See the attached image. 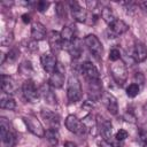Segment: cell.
Wrapping results in <instances>:
<instances>
[{"label":"cell","mask_w":147,"mask_h":147,"mask_svg":"<svg viewBox=\"0 0 147 147\" xmlns=\"http://www.w3.org/2000/svg\"><path fill=\"white\" fill-rule=\"evenodd\" d=\"M64 123H65L67 129H68L70 132L75 133V134L82 136V134H85V133L87 132V130H86V127L84 126L83 122H82L80 119H78L75 115H68Z\"/></svg>","instance_id":"52a82bcc"},{"label":"cell","mask_w":147,"mask_h":147,"mask_svg":"<svg viewBox=\"0 0 147 147\" xmlns=\"http://www.w3.org/2000/svg\"><path fill=\"white\" fill-rule=\"evenodd\" d=\"M23 121H24V123H25L28 130H29L32 134H34V136H37V137H39V138H44V137H45V132H46V131H45L42 124L40 123V121H39L36 116H33V115L24 116V117H23Z\"/></svg>","instance_id":"277c9868"},{"label":"cell","mask_w":147,"mask_h":147,"mask_svg":"<svg viewBox=\"0 0 147 147\" xmlns=\"http://www.w3.org/2000/svg\"><path fill=\"white\" fill-rule=\"evenodd\" d=\"M86 5H87L88 9L93 11V10L95 9V7L99 5V2H95V1H86Z\"/></svg>","instance_id":"60d3db41"},{"label":"cell","mask_w":147,"mask_h":147,"mask_svg":"<svg viewBox=\"0 0 147 147\" xmlns=\"http://www.w3.org/2000/svg\"><path fill=\"white\" fill-rule=\"evenodd\" d=\"M17 55H18V51L16 48H11L9 52H8V55H7V60L13 62L17 59Z\"/></svg>","instance_id":"e575fe53"},{"label":"cell","mask_w":147,"mask_h":147,"mask_svg":"<svg viewBox=\"0 0 147 147\" xmlns=\"http://www.w3.org/2000/svg\"><path fill=\"white\" fill-rule=\"evenodd\" d=\"M82 85L76 75H71L68 79V86H67V96L70 102H77L82 98Z\"/></svg>","instance_id":"7a4b0ae2"},{"label":"cell","mask_w":147,"mask_h":147,"mask_svg":"<svg viewBox=\"0 0 147 147\" xmlns=\"http://www.w3.org/2000/svg\"><path fill=\"white\" fill-rule=\"evenodd\" d=\"M80 70L84 74L85 78L87 82H95V80H100L99 78V71L96 69V67L88 62V61H85L82 63V67H80Z\"/></svg>","instance_id":"8fae6325"},{"label":"cell","mask_w":147,"mask_h":147,"mask_svg":"<svg viewBox=\"0 0 147 147\" xmlns=\"http://www.w3.org/2000/svg\"><path fill=\"white\" fill-rule=\"evenodd\" d=\"M146 108H147V105H146Z\"/></svg>","instance_id":"bcb514c9"},{"label":"cell","mask_w":147,"mask_h":147,"mask_svg":"<svg viewBox=\"0 0 147 147\" xmlns=\"http://www.w3.org/2000/svg\"><path fill=\"white\" fill-rule=\"evenodd\" d=\"M101 17H102V20H103L108 25L113 24V23L116 21L115 14H114L113 9L109 8V7H103V8L101 9Z\"/></svg>","instance_id":"484cf974"},{"label":"cell","mask_w":147,"mask_h":147,"mask_svg":"<svg viewBox=\"0 0 147 147\" xmlns=\"http://www.w3.org/2000/svg\"><path fill=\"white\" fill-rule=\"evenodd\" d=\"M48 84L54 88H61L64 84V69L61 65V63L57 62L56 70L51 75Z\"/></svg>","instance_id":"9c48e42d"},{"label":"cell","mask_w":147,"mask_h":147,"mask_svg":"<svg viewBox=\"0 0 147 147\" xmlns=\"http://www.w3.org/2000/svg\"><path fill=\"white\" fill-rule=\"evenodd\" d=\"M115 138H116V140H118V141H123L125 138H127V132H126L125 130H123V129H119V130L116 132Z\"/></svg>","instance_id":"836d02e7"},{"label":"cell","mask_w":147,"mask_h":147,"mask_svg":"<svg viewBox=\"0 0 147 147\" xmlns=\"http://www.w3.org/2000/svg\"><path fill=\"white\" fill-rule=\"evenodd\" d=\"M13 41V33L7 31V32H2L1 37H0V44L2 46H8L10 42Z\"/></svg>","instance_id":"f546056e"},{"label":"cell","mask_w":147,"mask_h":147,"mask_svg":"<svg viewBox=\"0 0 147 147\" xmlns=\"http://www.w3.org/2000/svg\"><path fill=\"white\" fill-rule=\"evenodd\" d=\"M99 147H117L115 144H113L110 140H106V139H102L98 142Z\"/></svg>","instance_id":"8d00e7d4"},{"label":"cell","mask_w":147,"mask_h":147,"mask_svg":"<svg viewBox=\"0 0 147 147\" xmlns=\"http://www.w3.org/2000/svg\"><path fill=\"white\" fill-rule=\"evenodd\" d=\"M134 79L137 80V82H136V84L138 83L139 85H142V83H144V76H142L140 72H137V74H136V76H134Z\"/></svg>","instance_id":"ab89813d"},{"label":"cell","mask_w":147,"mask_h":147,"mask_svg":"<svg viewBox=\"0 0 147 147\" xmlns=\"http://www.w3.org/2000/svg\"><path fill=\"white\" fill-rule=\"evenodd\" d=\"M0 55H1V62H0V63H1V64H3V62H5V56H6V55H5L3 53H1Z\"/></svg>","instance_id":"f6af8a7d"},{"label":"cell","mask_w":147,"mask_h":147,"mask_svg":"<svg viewBox=\"0 0 147 147\" xmlns=\"http://www.w3.org/2000/svg\"><path fill=\"white\" fill-rule=\"evenodd\" d=\"M22 21H23V23H25V24L30 23V22H31V16H30L29 14H23V15H22Z\"/></svg>","instance_id":"b9f144b4"},{"label":"cell","mask_w":147,"mask_h":147,"mask_svg":"<svg viewBox=\"0 0 147 147\" xmlns=\"http://www.w3.org/2000/svg\"><path fill=\"white\" fill-rule=\"evenodd\" d=\"M41 116L47 121V123L49 124V129H54V130H57L59 126H60V116L51 110H47V109H44L41 111Z\"/></svg>","instance_id":"ffe728a7"},{"label":"cell","mask_w":147,"mask_h":147,"mask_svg":"<svg viewBox=\"0 0 147 147\" xmlns=\"http://www.w3.org/2000/svg\"><path fill=\"white\" fill-rule=\"evenodd\" d=\"M60 33H61V38H62L63 42H70L74 39L77 38L76 37V26L75 25L64 26Z\"/></svg>","instance_id":"603a6c76"},{"label":"cell","mask_w":147,"mask_h":147,"mask_svg":"<svg viewBox=\"0 0 147 147\" xmlns=\"http://www.w3.org/2000/svg\"><path fill=\"white\" fill-rule=\"evenodd\" d=\"M110 72H111L113 79L118 85H123L126 82V79H127V69H126V65L121 60L113 62V64L110 65Z\"/></svg>","instance_id":"3957f363"},{"label":"cell","mask_w":147,"mask_h":147,"mask_svg":"<svg viewBox=\"0 0 147 147\" xmlns=\"http://www.w3.org/2000/svg\"><path fill=\"white\" fill-rule=\"evenodd\" d=\"M69 7H70V11H71V16L75 21L84 23L87 20V11L86 9H84L78 2L76 1H70L69 2Z\"/></svg>","instance_id":"7c38bea8"},{"label":"cell","mask_w":147,"mask_h":147,"mask_svg":"<svg viewBox=\"0 0 147 147\" xmlns=\"http://www.w3.org/2000/svg\"><path fill=\"white\" fill-rule=\"evenodd\" d=\"M139 6L141 7V9H142L144 11L147 13V1H141V2H139Z\"/></svg>","instance_id":"7bdbcfd3"},{"label":"cell","mask_w":147,"mask_h":147,"mask_svg":"<svg viewBox=\"0 0 147 147\" xmlns=\"http://www.w3.org/2000/svg\"><path fill=\"white\" fill-rule=\"evenodd\" d=\"M82 108H83V109H86L87 111H90V110H92V109H93V103H92V101H90V100H87V101H85V102L83 103V106H82Z\"/></svg>","instance_id":"f35d334b"},{"label":"cell","mask_w":147,"mask_h":147,"mask_svg":"<svg viewBox=\"0 0 147 147\" xmlns=\"http://www.w3.org/2000/svg\"><path fill=\"white\" fill-rule=\"evenodd\" d=\"M109 60L113 61V62L121 60V53H119V51L116 49V48H113V49L109 52Z\"/></svg>","instance_id":"1f68e13d"},{"label":"cell","mask_w":147,"mask_h":147,"mask_svg":"<svg viewBox=\"0 0 147 147\" xmlns=\"http://www.w3.org/2000/svg\"><path fill=\"white\" fill-rule=\"evenodd\" d=\"M84 44L87 47V49L90 51V53L95 59L101 57V55H102V45H101L100 40L98 39V37L95 34H87L84 39Z\"/></svg>","instance_id":"8992f818"},{"label":"cell","mask_w":147,"mask_h":147,"mask_svg":"<svg viewBox=\"0 0 147 147\" xmlns=\"http://www.w3.org/2000/svg\"><path fill=\"white\" fill-rule=\"evenodd\" d=\"M26 47H28V49H29L30 52H36V51H38V44H37V41L33 40V39H32L31 41H28Z\"/></svg>","instance_id":"74e56055"},{"label":"cell","mask_w":147,"mask_h":147,"mask_svg":"<svg viewBox=\"0 0 147 147\" xmlns=\"http://www.w3.org/2000/svg\"><path fill=\"white\" fill-rule=\"evenodd\" d=\"M18 71L21 75L23 76H30L33 72V68L30 61H23L20 65H18Z\"/></svg>","instance_id":"4316f807"},{"label":"cell","mask_w":147,"mask_h":147,"mask_svg":"<svg viewBox=\"0 0 147 147\" xmlns=\"http://www.w3.org/2000/svg\"><path fill=\"white\" fill-rule=\"evenodd\" d=\"M56 14L60 18H65L67 14H65V9H64L63 3H61V2L56 3Z\"/></svg>","instance_id":"d6a6232c"},{"label":"cell","mask_w":147,"mask_h":147,"mask_svg":"<svg viewBox=\"0 0 147 147\" xmlns=\"http://www.w3.org/2000/svg\"><path fill=\"white\" fill-rule=\"evenodd\" d=\"M31 36L32 39L38 41L42 40L46 37V28L40 23V22H34L31 25Z\"/></svg>","instance_id":"7402d4cb"},{"label":"cell","mask_w":147,"mask_h":147,"mask_svg":"<svg viewBox=\"0 0 147 147\" xmlns=\"http://www.w3.org/2000/svg\"><path fill=\"white\" fill-rule=\"evenodd\" d=\"M127 30H129V25L124 21L116 20L113 24L109 25V28L107 30V33H108L109 38H116V37H119L121 34L125 33Z\"/></svg>","instance_id":"30bf717a"},{"label":"cell","mask_w":147,"mask_h":147,"mask_svg":"<svg viewBox=\"0 0 147 147\" xmlns=\"http://www.w3.org/2000/svg\"><path fill=\"white\" fill-rule=\"evenodd\" d=\"M101 101L102 103L105 105V107L107 108V110L113 114V115H116L118 113V105H117V100L116 98L109 93V92H103L102 94V98H101Z\"/></svg>","instance_id":"9a60e30c"},{"label":"cell","mask_w":147,"mask_h":147,"mask_svg":"<svg viewBox=\"0 0 147 147\" xmlns=\"http://www.w3.org/2000/svg\"><path fill=\"white\" fill-rule=\"evenodd\" d=\"M0 137L3 147H13L16 144V136L9 121L5 117H0Z\"/></svg>","instance_id":"6da1fadb"},{"label":"cell","mask_w":147,"mask_h":147,"mask_svg":"<svg viewBox=\"0 0 147 147\" xmlns=\"http://www.w3.org/2000/svg\"><path fill=\"white\" fill-rule=\"evenodd\" d=\"M96 127L99 129V133L102 136L103 139L110 140L113 136V125L110 121L105 119L101 116H96Z\"/></svg>","instance_id":"ba28073f"},{"label":"cell","mask_w":147,"mask_h":147,"mask_svg":"<svg viewBox=\"0 0 147 147\" xmlns=\"http://www.w3.org/2000/svg\"><path fill=\"white\" fill-rule=\"evenodd\" d=\"M82 122H83L84 126L86 127L87 132H88V131H92V129L96 127V119H94V117H93L91 114L86 115V116L83 118V121H82Z\"/></svg>","instance_id":"83f0119b"},{"label":"cell","mask_w":147,"mask_h":147,"mask_svg":"<svg viewBox=\"0 0 147 147\" xmlns=\"http://www.w3.org/2000/svg\"><path fill=\"white\" fill-rule=\"evenodd\" d=\"M40 62H41V65L44 68V70L48 74H53L55 70H56V67H57V61H56V57L54 56L53 53H45L41 55L40 57Z\"/></svg>","instance_id":"4fadbf2b"},{"label":"cell","mask_w":147,"mask_h":147,"mask_svg":"<svg viewBox=\"0 0 147 147\" xmlns=\"http://www.w3.org/2000/svg\"><path fill=\"white\" fill-rule=\"evenodd\" d=\"M139 140L140 142L146 147L147 146V132L144 131V130H140L139 131Z\"/></svg>","instance_id":"d590c367"},{"label":"cell","mask_w":147,"mask_h":147,"mask_svg":"<svg viewBox=\"0 0 147 147\" xmlns=\"http://www.w3.org/2000/svg\"><path fill=\"white\" fill-rule=\"evenodd\" d=\"M63 48H65L74 59H78L82 55V51H83L80 46V40L78 38L74 39L70 42H63Z\"/></svg>","instance_id":"e0dca14e"},{"label":"cell","mask_w":147,"mask_h":147,"mask_svg":"<svg viewBox=\"0 0 147 147\" xmlns=\"http://www.w3.org/2000/svg\"><path fill=\"white\" fill-rule=\"evenodd\" d=\"M40 94L44 98V100L48 103V105H56V96L52 90V86L49 84H42L40 87Z\"/></svg>","instance_id":"44dd1931"},{"label":"cell","mask_w":147,"mask_h":147,"mask_svg":"<svg viewBox=\"0 0 147 147\" xmlns=\"http://www.w3.org/2000/svg\"><path fill=\"white\" fill-rule=\"evenodd\" d=\"M133 60L136 62H142L147 59V47L142 42H136L132 49V55Z\"/></svg>","instance_id":"d6986e66"},{"label":"cell","mask_w":147,"mask_h":147,"mask_svg":"<svg viewBox=\"0 0 147 147\" xmlns=\"http://www.w3.org/2000/svg\"><path fill=\"white\" fill-rule=\"evenodd\" d=\"M49 5H51V3H49L48 1H38L37 5H36V8H37L38 11L44 13V11L47 10V8L49 7Z\"/></svg>","instance_id":"4dcf8cb0"},{"label":"cell","mask_w":147,"mask_h":147,"mask_svg":"<svg viewBox=\"0 0 147 147\" xmlns=\"http://www.w3.org/2000/svg\"><path fill=\"white\" fill-rule=\"evenodd\" d=\"M88 83V96L92 101H99L102 98V87L100 80L87 82Z\"/></svg>","instance_id":"ac0fdd59"},{"label":"cell","mask_w":147,"mask_h":147,"mask_svg":"<svg viewBox=\"0 0 147 147\" xmlns=\"http://www.w3.org/2000/svg\"><path fill=\"white\" fill-rule=\"evenodd\" d=\"M139 91H140V86L136 83H132L126 87V95L130 98H134L138 95Z\"/></svg>","instance_id":"f1b7e54d"},{"label":"cell","mask_w":147,"mask_h":147,"mask_svg":"<svg viewBox=\"0 0 147 147\" xmlns=\"http://www.w3.org/2000/svg\"><path fill=\"white\" fill-rule=\"evenodd\" d=\"M22 93L23 96L26 101L29 102H37L39 96H40V92L37 90L34 83L32 79H26L23 85H22Z\"/></svg>","instance_id":"5b68a950"},{"label":"cell","mask_w":147,"mask_h":147,"mask_svg":"<svg viewBox=\"0 0 147 147\" xmlns=\"http://www.w3.org/2000/svg\"><path fill=\"white\" fill-rule=\"evenodd\" d=\"M0 107L2 109H8V110H13L16 108V101L14 100V98L11 95H8L6 93L2 94L1 100H0Z\"/></svg>","instance_id":"d4e9b609"},{"label":"cell","mask_w":147,"mask_h":147,"mask_svg":"<svg viewBox=\"0 0 147 147\" xmlns=\"http://www.w3.org/2000/svg\"><path fill=\"white\" fill-rule=\"evenodd\" d=\"M64 147H77V145L75 142H72V141H67L64 144Z\"/></svg>","instance_id":"ee69618b"},{"label":"cell","mask_w":147,"mask_h":147,"mask_svg":"<svg viewBox=\"0 0 147 147\" xmlns=\"http://www.w3.org/2000/svg\"><path fill=\"white\" fill-rule=\"evenodd\" d=\"M45 139H46V141L48 142V145H49L51 147H55V146H57V144H59V139H60V136H59L57 130H54V129H47L46 132H45Z\"/></svg>","instance_id":"cb8c5ba5"},{"label":"cell","mask_w":147,"mask_h":147,"mask_svg":"<svg viewBox=\"0 0 147 147\" xmlns=\"http://www.w3.org/2000/svg\"><path fill=\"white\" fill-rule=\"evenodd\" d=\"M1 90H2L3 93H6L8 95L14 94L16 92V90H17L15 80L10 76L1 75Z\"/></svg>","instance_id":"2e32d148"},{"label":"cell","mask_w":147,"mask_h":147,"mask_svg":"<svg viewBox=\"0 0 147 147\" xmlns=\"http://www.w3.org/2000/svg\"><path fill=\"white\" fill-rule=\"evenodd\" d=\"M48 44L53 54H57L63 48V40L61 38V33L57 31H51L48 34Z\"/></svg>","instance_id":"5bb4252c"}]
</instances>
